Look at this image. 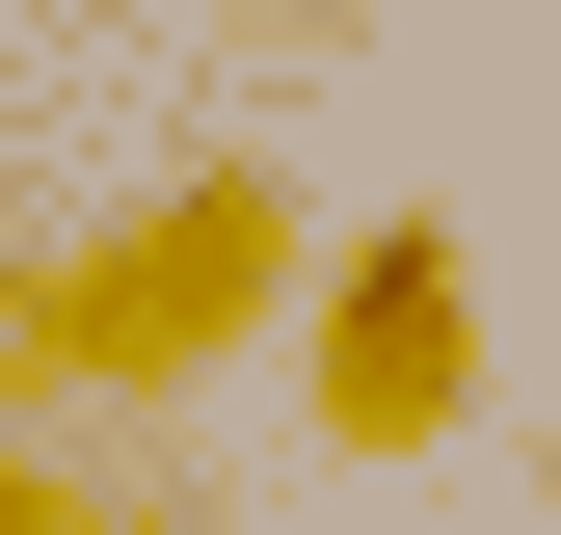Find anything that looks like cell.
I'll list each match as a JSON object with an SVG mask.
<instances>
[{
  "label": "cell",
  "instance_id": "6da1fadb",
  "mask_svg": "<svg viewBox=\"0 0 561 535\" xmlns=\"http://www.w3.org/2000/svg\"><path fill=\"white\" fill-rule=\"evenodd\" d=\"M295 268L321 215L267 161H187L161 215H107L81 268H27V401H187V375H241L267 321H295Z\"/></svg>",
  "mask_w": 561,
  "mask_h": 535
},
{
  "label": "cell",
  "instance_id": "7a4b0ae2",
  "mask_svg": "<svg viewBox=\"0 0 561 535\" xmlns=\"http://www.w3.org/2000/svg\"><path fill=\"white\" fill-rule=\"evenodd\" d=\"M295 401H321V455H455L481 429V241L455 215L321 241L295 268Z\"/></svg>",
  "mask_w": 561,
  "mask_h": 535
},
{
  "label": "cell",
  "instance_id": "3957f363",
  "mask_svg": "<svg viewBox=\"0 0 561 535\" xmlns=\"http://www.w3.org/2000/svg\"><path fill=\"white\" fill-rule=\"evenodd\" d=\"M0 535H107V482H81V455H27V429H0Z\"/></svg>",
  "mask_w": 561,
  "mask_h": 535
},
{
  "label": "cell",
  "instance_id": "277c9868",
  "mask_svg": "<svg viewBox=\"0 0 561 535\" xmlns=\"http://www.w3.org/2000/svg\"><path fill=\"white\" fill-rule=\"evenodd\" d=\"M0 429H27V268H0Z\"/></svg>",
  "mask_w": 561,
  "mask_h": 535
},
{
  "label": "cell",
  "instance_id": "5b68a950",
  "mask_svg": "<svg viewBox=\"0 0 561 535\" xmlns=\"http://www.w3.org/2000/svg\"><path fill=\"white\" fill-rule=\"evenodd\" d=\"M267 27H375V0H267Z\"/></svg>",
  "mask_w": 561,
  "mask_h": 535
},
{
  "label": "cell",
  "instance_id": "8992f818",
  "mask_svg": "<svg viewBox=\"0 0 561 535\" xmlns=\"http://www.w3.org/2000/svg\"><path fill=\"white\" fill-rule=\"evenodd\" d=\"M535 482H561V455H535Z\"/></svg>",
  "mask_w": 561,
  "mask_h": 535
}]
</instances>
